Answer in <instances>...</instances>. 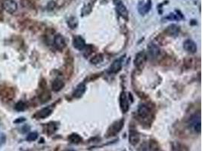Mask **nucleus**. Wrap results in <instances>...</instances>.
I'll use <instances>...</instances> for the list:
<instances>
[{
	"label": "nucleus",
	"instance_id": "f257e3e1",
	"mask_svg": "<svg viewBox=\"0 0 202 151\" xmlns=\"http://www.w3.org/2000/svg\"><path fill=\"white\" fill-rule=\"evenodd\" d=\"M148 56L146 55V53L145 51H140L138 52L137 55H136V58L134 60V64L136 66V67L139 70L144 68L145 65L146 64V61H147Z\"/></svg>",
	"mask_w": 202,
	"mask_h": 151
},
{
	"label": "nucleus",
	"instance_id": "f03ea898",
	"mask_svg": "<svg viewBox=\"0 0 202 151\" xmlns=\"http://www.w3.org/2000/svg\"><path fill=\"white\" fill-rule=\"evenodd\" d=\"M123 123H124L123 119H120L119 120V121L114 123L113 124L110 126L108 130H107V137H111V136H115L117 134H118L120 131V130L122 129V128H123Z\"/></svg>",
	"mask_w": 202,
	"mask_h": 151
},
{
	"label": "nucleus",
	"instance_id": "7ed1b4c3",
	"mask_svg": "<svg viewBox=\"0 0 202 151\" xmlns=\"http://www.w3.org/2000/svg\"><path fill=\"white\" fill-rule=\"evenodd\" d=\"M189 127L193 130L195 132H201V116L200 113L195 114L192 116L189 119Z\"/></svg>",
	"mask_w": 202,
	"mask_h": 151
},
{
	"label": "nucleus",
	"instance_id": "20e7f679",
	"mask_svg": "<svg viewBox=\"0 0 202 151\" xmlns=\"http://www.w3.org/2000/svg\"><path fill=\"white\" fill-rule=\"evenodd\" d=\"M14 97V91L11 87H4L0 89V98L5 101H9Z\"/></svg>",
	"mask_w": 202,
	"mask_h": 151
},
{
	"label": "nucleus",
	"instance_id": "39448f33",
	"mask_svg": "<svg viewBox=\"0 0 202 151\" xmlns=\"http://www.w3.org/2000/svg\"><path fill=\"white\" fill-rule=\"evenodd\" d=\"M115 6H116L117 12L118 13L119 15L123 17V18L127 20L129 12L125 5L123 3V2L121 0H115Z\"/></svg>",
	"mask_w": 202,
	"mask_h": 151
},
{
	"label": "nucleus",
	"instance_id": "423d86ee",
	"mask_svg": "<svg viewBox=\"0 0 202 151\" xmlns=\"http://www.w3.org/2000/svg\"><path fill=\"white\" fill-rule=\"evenodd\" d=\"M151 6H152V2L151 0H146L145 1L139 2L138 4V11L141 15L144 16L146 14L149 12L151 9Z\"/></svg>",
	"mask_w": 202,
	"mask_h": 151
},
{
	"label": "nucleus",
	"instance_id": "0eeeda50",
	"mask_svg": "<svg viewBox=\"0 0 202 151\" xmlns=\"http://www.w3.org/2000/svg\"><path fill=\"white\" fill-rule=\"evenodd\" d=\"M2 7L9 14H14L17 9V4L14 0H4Z\"/></svg>",
	"mask_w": 202,
	"mask_h": 151
},
{
	"label": "nucleus",
	"instance_id": "6e6552de",
	"mask_svg": "<svg viewBox=\"0 0 202 151\" xmlns=\"http://www.w3.org/2000/svg\"><path fill=\"white\" fill-rule=\"evenodd\" d=\"M148 55L151 59H155L159 56L161 53V50L157 45H154V43H149L147 47Z\"/></svg>",
	"mask_w": 202,
	"mask_h": 151
},
{
	"label": "nucleus",
	"instance_id": "1a4fd4ad",
	"mask_svg": "<svg viewBox=\"0 0 202 151\" xmlns=\"http://www.w3.org/2000/svg\"><path fill=\"white\" fill-rule=\"evenodd\" d=\"M142 151H161V147L156 141L151 140L143 145Z\"/></svg>",
	"mask_w": 202,
	"mask_h": 151
},
{
	"label": "nucleus",
	"instance_id": "9d476101",
	"mask_svg": "<svg viewBox=\"0 0 202 151\" xmlns=\"http://www.w3.org/2000/svg\"><path fill=\"white\" fill-rule=\"evenodd\" d=\"M180 32V27L176 24H170L164 30V32L167 36L171 37H176L179 35Z\"/></svg>",
	"mask_w": 202,
	"mask_h": 151
},
{
	"label": "nucleus",
	"instance_id": "9b49d317",
	"mask_svg": "<svg viewBox=\"0 0 202 151\" xmlns=\"http://www.w3.org/2000/svg\"><path fill=\"white\" fill-rule=\"evenodd\" d=\"M151 115V110L145 104H142L138 108V116L140 119H146L149 117Z\"/></svg>",
	"mask_w": 202,
	"mask_h": 151
},
{
	"label": "nucleus",
	"instance_id": "f8f14e48",
	"mask_svg": "<svg viewBox=\"0 0 202 151\" xmlns=\"http://www.w3.org/2000/svg\"><path fill=\"white\" fill-rule=\"evenodd\" d=\"M73 45L76 49L81 51L86 47L85 40L80 36H75L73 39Z\"/></svg>",
	"mask_w": 202,
	"mask_h": 151
},
{
	"label": "nucleus",
	"instance_id": "ddd939ff",
	"mask_svg": "<svg viewBox=\"0 0 202 151\" xmlns=\"http://www.w3.org/2000/svg\"><path fill=\"white\" fill-rule=\"evenodd\" d=\"M122 65H123V57H121L119 59L115 60L112 63L110 68H109V72L112 73V74H117L121 70Z\"/></svg>",
	"mask_w": 202,
	"mask_h": 151
},
{
	"label": "nucleus",
	"instance_id": "4468645a",
	"mask_svg": "<svg viewBox=\"0 0 202 151\" xmlns=\"http://www.w3.org/2000/svg\"><path fill=\"white\" fill-rule=\"evenodd\" d=\"M183 48L188 52L194 54L197 51V45L196 43L191 40H187L184 42Z\"/></svg>",
	"mask_w": 202,
	"mask_h": 151
},
{
	"label": "nucleus",
	"instance_id": "2eb2a0df",
	"mask_svg": "<svg viewBox=\"0 0 202 151\" xmlns=\"http://www.w3.org/2000/svg\"><path fill=\"white\" fill-rule=\"evenodd\" d=\"M54 44H55V46L56 47L57 49L58 50L64 49L66 46V42H65L64 38L60 34L55 36V39H54Z\"/></svg>",
	"mask_w": 202,
	"mask_h": 151
},
{
	"label": "nucleus",
	"instance_id": "dca6fc26",
	"mask_svg": "<svg viewBox=\"0 0 202 151\" xmlns=\"http://www.w3.org/2000/svg\"><path fill=\"white\" fill-rule=\"evenodd\" d=\"M52 112V110L51 108H45L39 110L37 113H36L35 115H34V117L36 119H45V118L48 117L51 115Z\"/></svg>",
	"mask_w": 202,
	"mask_h": 151
},
{
	"label": "nucleus",
	"instance_id": "f3484780",
	"mask_svg": "<svg viewBox=\"0 0 202 151\" xmlns=\"http://www.w3.org/2000/svg\"><path fill=\"white\" fill-rule=\"evenodd\" d=\"M120 108H121L123 113H126L129 110V101L126 97V93L125 92H122L120 97Z\"/></svg>",
	"mask_w": 202,
	"mask_h": 151
},
{
	"label": "nucleus",
	"instance_id": "a211bd4d",
	"mask_svg": "<svg viewBox=\"0 0 202 151\" xmlns=\"http://www.w3.org/2000/svg\"><path fill=\"white\" fill-rule=\"evenodd\" d=\"M164 18L166 20H169V21H181L183 20L185 17H184L183 14L181 13L180 11L179 10H176L175 12H173L169 14L168 15L166 16Z\"/></svg>",
	"mask_w": 202,
	"mask_h": 151
},
{
	"label": "nucleus",
	"instance_id": "6ab92c4d",
	"mask_svg": "<svg viewBox=\"0 0 202 151\" xmlns=\"http://www.w3.org/2000/svg\"><path fill=\"white\" fill-rule=\"evenodd\" d=\"M86 92V85L84 82L82 83H80L76 87V89H74V93H73V96L76 98H80L84 95V94Z\"/></svg>",
	"mask_w": 202,
	"mask_h": 151
},
{
	"label": "nucleus",
	"instance_id": "aec40b11",
	"mask_svg": "<svg viewBox=\"0 0 202 151\" xmlns=\"http://www.w3.org/2000/svg\"><path fill=\"white\" fill-rule=\"evenodd\" d=\"M140 140L139 134L136 130H130V135H129V141L132 145H136Z\"/></svg>",
	"mask_w": 202,
	"mask_h": 151
},
{
	"label": "nucleus",
	"instance_id": "412c9836",
	"mask_svg": "<svg viewBox=\"0 0 202 151\" xmlns=\"http://www.w3.org/2000/svg\"><path fill=\"white\" fill-rule=\"evenodd\" d=\"M64 86V82L61 79H56L53 81L52 85V89L54 92H59Z\"/></svg>",
	"mask_w": 202,
	"mask_h": 151
},
{
	"label": "nucleus",
	"instance_id": "4be33fe9",
	"mask_svg": "<svg viewBox=\"0 0 202 151\" xmlns=\"http://www.w3.org/2000/svg\"><path fill=\"white\" fill-rule=\"evenodd\" d=\"M68 141L71 143V144H80V143L82 142L83 139L79 134L74 133V134H71V135L68 137Z\"/></svg>",
	"mask_w": 202,
	"mask_h": 151
},
{
	"label": "nucleus",
	"instance_id": "5701e85b",
	"mask_svg": "<svg viewBox=\"0 0 202 151\" xmlns=\"http://www.w3.org/2000/svg\"><path fill=\"white\" fill-rule=\"evenodd\" d=\"M39 98H40V101H41L42 103H45V102L49 101V100H50V98H51V94H50V92H49V91L45 90L40 94Z\"/></svg>",
	"mask_w": 202,
	"mask_h": 151
},
{
	"label": "nucleus",
	"instance_id": "b1692460",
	"mask_svg": "<svg viewBox=\"0 0 202 151\" xmlns=\"http://www.w3.org/2000/svg\"><path fill=\"white\" fill-rule=\"evenodd\" d=\"M102 61H103V56H102V55L98 54L90 60V62L92 63V64H99V63H102Z\"/></svg>",
	"mask_w": 202,
	"mask_h": 151
},
{
	"label": "nucleus",
	"instance_id": "393cba45",
	"mask_svg": "<svg viewBox=\"0 0 202 151\" xmlns=\"http://www.w3.org/2000/svg\"><path fill=\"white\" fill-rule=\"evenodd\" d=\"M26 108H27V105H26V104L24 101H21V100L17 102L15 104V106H14V109L18 112L24 111V110H26Z\"/></svg>",
	"mask_w": 202,
	"mask_h": 151
},
{
	"label": "nucleus",
	"instance_id": "a878e982",
	"mask_svg": "<svg viewBox=\"0 0 202 151\" xmlns=\"http://www.w3.org/2000/svg\"><path fill=\"white\" fill-rule=\"evenodd\" d=\"M68 24L71 29H74L77 27L78 25V21L76 17H70L69 20L68 21Z\"/></svg>",
	"mask_w": 202,
	"mask_h": 151
},
{
	"label": "nucleus",
	"instance_id": "bb28decb",
	"mask_svg": "<svg viewBox=\"0 0 202 151\" xmlns=\"http://www.w3.org/2000/svg\"><path fill=\"white\" fill-rule=\"evenodd\" d=\"M21 3L23 7L25 8H32L33 6V3L31 0H21Z\"/></svg>",
	"mask_w": 202,
	"mask_h": 151
},
{
	"label": "nucleus",
	"instance_id": "cd10ccee",
	"mask_svg": "<svg viewBox=\"0 0 202 151\" xmlns=\"http://www.w3.org/2000/svg\"><path fill=\"white\" fill-rule=\"evenodd\" d=\"M38 138V134L37 132H31L27 135V141H36Z\"/></svg>",
	"mask_w": 202,
	"mask_h": 151
},
{
	"label": "nucleus",
	"instance_id": "c85d7f7f",
	"mask_svg": "<svg viewBox=\"0 0 202 151\" xmlns=\"http://www.w3.org/2000/svg\"><path fill=\"white\" fill-rule=\"evenodd\" d=\"M47 130H48V133L49 134H53L56 131V126L53 124V123H49L48 125V129H47Z\"/></svg>",
	"mask_w": 202,
	"mask_h": 151
},
{
	"label": "nucleus",
	"instance_id": "c756f323",
	"mask_svg": "<svg viewBox=\"0 0 202 151\" xmlns=\"http://www.w3.org/2000/svg\"><path fill=\"white\" fill-rule=\"evenodd\" d=\"M55 6V2L54 1H51L48 3V6H47V9H48L49 11H52L53 10Z\"/></svg>",
	"mask_w": 202,
	"mask_h": 151
},
{
	"label": "nucleus",
	"instance_id": "7c9ffc66",
	"mask_svg": "<svg viewBox=\"0 0 202 151\" xmlns=\"http://www.w3.org/2000/svg\"><path fill=\"white\" fill-rule=\"evenodd\" d=\"M6 141V137L4 134H0V145L4 144Z\"/></svg>",
	"mask_w": 202,
	"mask_h": 151
},
{
	"label": "nucleus",
	"instance_id": "2f4dec72",
	"mask_svg": "<svg viewBox=\"0 0 202 151\" xmlns=\"http://www.w3.org/2000/svg\"><path fill=\"white\" fill-rule=\"evenodd\" d=\"M25 121V119L23 117H21V118H18V119H15L14 121V123H23V122Z\"/></svg>",
	"mask_w": 202,
	"mask_h": 151
},
{
	"label": "nucleus",
	"instance_id": "473e14b6",
	"mask_svg": "<svg viewBox=\"0 0 202 151\" xmlns=\"http://www.w3.org/2000/svg\"><path fill=\"white\" fill-rule=\"evenodd\" d=\"M3 17H4V16H3V13H2V9H0V21H3Z\"/></svg>",
	"mask_w": 202,
	"mask_h": 151
},
{
	"label": "nucleus",
	"instance_id": "72a5a7b5",
	"mask_svg": "<svg viewBox=\"0 0 202 151\" xmlns=\"http://www.w3.org/2000/svg\"><path fill=\"white\" fill-rule=\"evenodd\" d=\"M66 151H76V150H66Z\"/></svg>",
	"mask_w": 202,
	"mask_h": 151
}]
</instances>
